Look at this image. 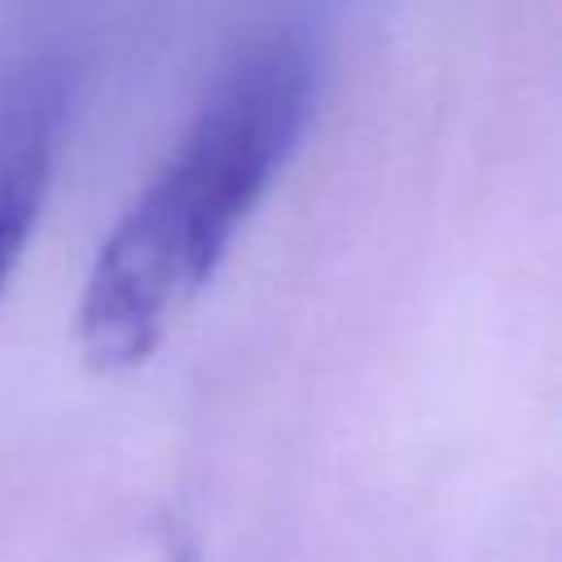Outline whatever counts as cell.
Listing matches in <instances>:
<instances>
[{"label":"cell","mask_w":562,"mask_h":562,"mask_svg":"<svg viewBox=\"0 0 562 562\" xmlns=\"http://www.w3.org/2000/svg\"><path fill=\"white\" fill-rule=\"evenodd\" d=\"M316 97V48L290 31L255 44L215 83L88 272L75 329L92 369H132L154 356L303 145Z\"/></svg>","instance_id":"6da1fadb"},{"label":"cell","mask_w":562,"mask_h":562,"mask_svg":"<svg viewBox=\"0 0 562 562\" xmlns=\"http://www.w3.org/2000/svg\"><path fill=\"white\" fill-rule=\"evenodd\" d=\"M66 136V75L26 66L0 83V294L40 224Z\"/></svg>","instance_id":"7a4b0ae2"}]
</instances>
